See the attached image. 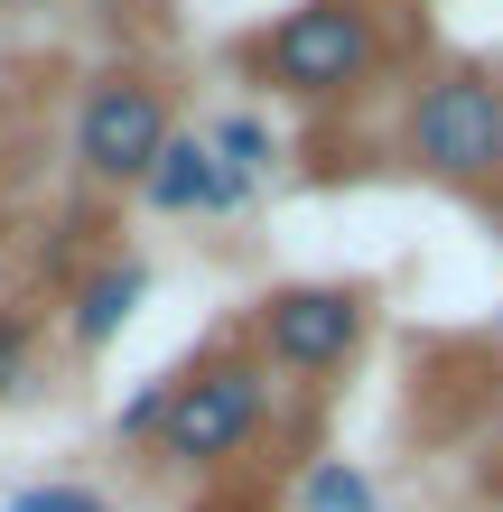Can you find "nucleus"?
<instances>
[{
    "label": "nucleus",
    "mask_w": 503,
    "mask_h": 512,
    "mask_svg": "<svg viewBox=\"0 0 503 512\" xmlns=\"http://www.w3.org/2000/svg\"><path fill=\"white\" fill-rule=\"evenodd\" d=\"M10 280H19V261H10V233H0V298H10Z\"/></svg>",
    "instance_id": "13"
},
{
    "label": "nucleus",
    "mask_w": 503,
    "mask_h": 512,
    "mask_svg": "<svg viewBox=\"0 0 503 512\" xmlns=\"http://www.w3.org/2000/svg\"><path fill=\"white\" fill-rule=\"evenodd\" d=\"M0 177H10V122H0Z\"/></svg>",
    "instance_id": "14"
},
{
    "label": "nucleus",
    "mask_w": 503,
    "mask_h": 512,
    "mask_svg": "<svg viewBox=\"0 0 503 512\" xmlns=\"http://www.w3.org/2000/svg\"><path fill=\"white\" fill-rule=\"evenodd\" d=\"M0 10H10V0H0Z\"/></svg>",
    "instance_id": "15"
},
{
    "label": "nucleus",
    "mask_w": 503,
    "mask_h": 512,
    "mask_svg": "<svg viewBox=\"0 0 503 512\" xmlns=\"http://www.w3.org/2000/svg\"><path fill=\"white\" fill-rule=\"evenodd\" d=\"M205 140H215V159H224L233 177H271V159H280V140H271V122H261V112H224Z\"/></svg>",
    "instance_id": "9"
},
{
    "label": "nucleus",
    "mask_w": 503,
    "mask_h": 512,
    "mask_svg": "<svg viewBox=\"0 0 503 512\" xmlns=\"http://www.w3.org/2000/svg\"><path fill=\"white\" fill-rule=\"evenodd\" d=\"M10 512H112V503H103L94 485H66V475H56V485H19Z\"/></svg>",
    "instance_id": "12"
},
{
    "label": "nucleus",
    "mask_w": 503,
    "mask_h": 512,
    "mask_svg": "<svg viewBox=\"0 0 503 512\" xmlns=\"http://www.w3.org/2000/svg\"><path fill=\"white\" fill-rule=\"evenodd\" d=\"M401 159L457 196H503V75L429 66L401 94Z\"/></svg>",
    "instance_id": "3"
},
{
    "label": "nucleus",
    "mask_w": 503,
    "mask_h": 512,
    "mask_svg": "<svg viewBox=\"0 0 503 512\" xmlns=\"http://www.w3.org/2000/svg\"><path fill=\"white\" fill-rule=\"evenodd\" d=\"M289 503H299V512H382V485L354 457H308L299 485H289Z\"/></svg>",
    "instance_id": "8"
},
{
    "label": "nucleus",
    "mask_w": 503,
    "mask_h": 512,
    "mask_svg": "<svg viewBox=\"0 0 503 512\" xmlns=\"http://www.w3.org/2000/svg\"><path fill=\"white\" fill-rule=\"evenodd\" d=\"M140 298H150V261L103 252V261L66 289V345H75V354H103V345L140 317Z\"/></svg>",
    "instance_id": "7"
},
{
    "label": "nucleus",
    "mask_w": 503,
    "mask_h": 512,
    "mask_svg": "<svg viewBox=\"0 0 503 512\" xmlns=\"http://www.w3.org/2000/svg\"><path fill=\"white\" fill-rule=\"evenodd\" d=\"M140 205H150V215H243V205H252V177H233L205 131H177L159 149V168L140 177Z\"/></svg>",
    "instance_id": "6"
},
{
    "label": "nucleus",
    "mask_w": 503,
    "mask_h": 512,
    "mask_svg": "<svg viewBox=\"0 0 503 512\" xmlns=\"http://www.w3.org/2000/svg\"><path fill=\"white\" fill-rule=\"evenodd\" d=\"M243 66H252V84H271L299 112H345V103H364L382 84L392 28H382L373 0H299V10H280L243 47Z\"/></svg>",
    "instance_id": "1"
},
{
    "label": "nucleus",
    "mask_w": 503,
    "mask_h": 512,
    "mask_svg": "<svg viewBox=\"0 0 503 512\" xmlns=\"http://www.w3.org/2000/svg\"><path fill=\"white\" fill-rule=\"evenodd\" d=\"M271 410H280L271 364H252V354L224 336V345H205L196 364L168 373V419H159L150 457L168 475H224V466H243L252 447H261Z\"/></svg>",
    "instance_id": "2"
},
{
    "label": "nucleus",
    "mask_w": 503,
    "mask_h": 512,
    "mask_svg": "<svg viewBox=\"0 0 503 512\" xmlns=\"http://www.w3.org/2000/svg\"><path fill=\"white\" fill-rule=\"evenodd\" d=\"M159 419H168V373H159V382H140L131 401L112 410V438H122V447H150V438H159Z\"/></svg>",
    "instance_id": "11"
},
{
    "label": "nucleus",
    "mask_w": 503,
    "mask_h": 512,
    "mask_svg": "<svg viewBox=\"0 0 503 512\" xmlns=\"http://www.w3.org/2000/svg\"><path fill=\"white\" fill-rule=\"evenodd\" d=\"M168 140H177V103H168L159 75L112 66V75L84 84V103H75V168H84V187H131L140 196V177L159 168Z\"/></svg>",
    "instance_id": "5"
},
{
    "label": "nucleus",
    "mask_w": 503,
    "mask_h": 512,
    "mask_svg": "<svg viewBox=\"0 0 503 512\" xmlns=\"http://www.w3.org/2000/svg\"><path fill=\"white\" fill-rule=\"evenodd\" d=\"M28 382H38V317L19 298H0V401H19Z\"/></svg>",
    "instance_id": "10"
},
{
    "label": "nucleus",
    "mask_w": 503,
    "mask_h": 512,
    "mask_svg": "<svg viewBox=\"0 0 503 512\" xmlns=\"http://www.w3.org/2000/svg\"><path fill=\"white\" fill-rule=\"evenodd\" d=\"M373 336V289L354 280H289V289H261L243 308V345L252 364H271L289 382H336L354 373V354Z\"/></svg>",
    "instance_id": "4"
}]
</instances>
